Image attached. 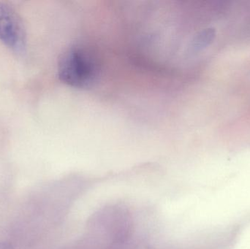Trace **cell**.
<instances>
[{
	"label": "cell",
	"mask_w": 250,
	"mask_h": 249,
	"mask_svg": "<svg viewBox=\"0 0 250 249\" xmlns=\"http://www.w3.org/2000/svg\"><path fill=\"white\" fill-rule=\"evenodd\" d=\"M0 42L17 54L26 50V35L23 22L13 7L3 2H0Z\"/></svg>",
	"instance_id": "obj_1"
},
{
	"label": "cell",
	"mask_w": 250,
	"mask_h": 249,
	"mask_svg": "<svg viewBox=\"0 0 250 249\" xmlns=\"http://www.w3.org/2000/svg\"><path fill=\"white\" fill-rule=\"evenodd\" d=\"M0 249H14V248L8 243L0 242Z\"/></svg>",
	"instance_id": "obj_2"
}]
</instances>
